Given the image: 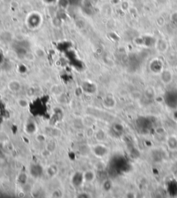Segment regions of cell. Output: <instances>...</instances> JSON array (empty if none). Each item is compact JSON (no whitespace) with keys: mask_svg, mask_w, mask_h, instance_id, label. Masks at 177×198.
<instances>
[]
</instances>
